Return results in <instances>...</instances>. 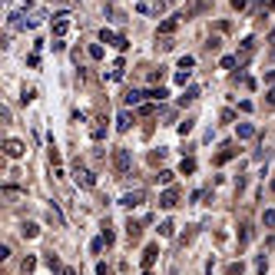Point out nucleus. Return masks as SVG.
<instances>
[{
	"label": "nucleus",
	"instance_id": "obj_1",
	"mask_svg": "<svg viewBox=\"0 0 275 275\" xmlns=\"http://www.w3.org/2000/svg\"><path fill=\"white\" fill-rule=\"evenodd\" d=\"M113 169L120 176H126L129 169H133V153L129 149H113Z\"/></svg>",
	"mask_w": 275,
	"mask_h": 275
},
{
	"label": "nucleus",
	"instance_id": "obj_2",
	"mask_svg": "<svg viewBox=\"0 0 275 275\" xmlns=\"http://www.w3.org/2000/svg\"><path fill=\"white\" fill-rule=\"evenodd\" d=\"M3 153H7L10 159H20V156L27 153V143H20V139H14V136H10V139H3Z\"/></svg>",
	"mask_w": 275,
	"mask_h": 275
},
{
	"label": "nucleus",
	"instance_id": "obj_3",
	"mask_svg": "<svg viewBox=\"0 0 275 275\" xmlns=\"http://www.w3.org/2000/svg\"><path fill=\"white\" fill-rule=\"evenodd\" d=\"M73 179H76V186H80V189H93V186H96L93 172H90V169H83V166H76V169H73Z\"/></svg>",
	"mask_w": 275,
	"mask_h": 275
},
{
	"label": "nucleus",
	"instance_id": "obj_4",
	"mask_svg": "<svg viewBox=\"0 0 275 275\" xmlns=\"http://www.w3.org/2000/svg\"><path fill=\"white\" fill-rule=\"evenodd\" d=\"M159 206H163V209H176V206H179V189H176V186L163 189V196H159Z\"/></svg>",
	"mask_w": 275,
	"mask_h": 275
},
{
	"label": "nucleus",
	"instance_id": "obj_5",
	"mask_svg": "<svg viewBox=\"0 0 275 275\" xmlns=\"http://www.w3.org/2000/svg\"><path fill=\"white\" fill-rule=\"evenodd\" d=\"M143 202H146V192L136 189V192H126V196L120 199V206H123V209H136V206H143Z\"/></svg>",
	"mask_w": 275,
	"mask_h": 275
},
{
	"label": "nucleus",
	"instance_id": "obj_6",
	"mask_svg": "<svg viewBox=\"0 0 275 275\" xmlns=\"http://www.w3.org/2000/svg\"><path fill=\"white\" fill-rule=\"evenodd\" d=\"M236 153H239V149H236V143H225V146H222L219 153L212 156V166H225L229 159H232V156H236Z\"/></svg>",
	"mask_w": 275,
	"mask_h": 275
},
{
	"label": "nucleus",
	"instance_id": "obj_7",
	"mask_svg": "<svg viewBox=\"0 0 275 275\" xmlns=\"http://www.w3.org/2000/svg\"><path fill=\"white\" fill-rule=\"evenodd\" d=\"M176 27H179V17H169L159 23V37H172L176 34Z\"/></svg>",
	"mask_w": 275,
	"mask_h": 275
},
{
	"label": "nucleus",
	"instance_id": "obj_8",
	"mask_svg": "<svg viewBox=\"0 0 275 275\" xmlns=\"http://www.w3.org/2000/svg\"><path fill=\"white\" fill-rule=\"evenodd\" d=\"M67 30H70V20H67V14H60V17L53 20V37L60 40L63 34H67Z\"/></svg>",
	"mask_w": 275,
	"mask_h": 275
},
{
	"label": "nucleus",
	"instance_id": "obj_9",
	"mask_svg": "<svg viewBox=\"0 0 275 275\" xmlns=\"http://www.w3.org/2000/svg\"><path fill=\"white\" fill-rule=\"evenodd\" d=\"M156 256H159V245H146V252H143V269H153V265H156Z\"/></svg>",
	"mask_w": 275,
	"mask_h": 275
},
{
	"label": "nucleus",
	"instance_id": "obj_10",
	"mask_svg": "<svg viewBox=\"0 0 275 275\" xmlns=\"http://www.w3.org/2000/svg\"><path fill=\"white\" fill-rule=\"evenodd\" d=\"M129 126H133V113H129V110H123L120 116H116V129H120V133H126Z\"/></svg>",
	"mask_w": 275,
	"mask_h": 275
},
{
	"label": "nucleus",
	"instance_id": "obj_11",
	"mask_svg": "<svg viewBox=\"0 0 275 275\" xmlns=\"http://www.w3.org/2000/svg\"><path fill=\"white\" fill-rule=\"evenodd\" d=\"M143 100H146V93L143 90H129L126 93V106H143Z\"/></svg>",
	"mask_w": 275,
	"mask_h": 275
},
{
	"label": "nucleus",
	"instance_id": "obj_12",
	"mask_svg": "<svg viewBox=\"0 0 275 275\" xmlns=\"http://www.w3.org/2000/svg\"><path fill=\"white\" fill-rule=\"evenodd\" d=\"M126 236H129V242H139V239H143V225L129 219V225H126Z\"/></svg>",
	"mask_w": 275,
	"mask_h": 275
},
{
	"label": "nucleus",
	"instance_id": "obj_13",
	"mask_svg": "<svg viewBox=\"0 0 275 275\" xmlns=\"http://www.w3.org/2000/svg\"><path fill=\"white\" fill-rule=\"evenodd\" d=\"M192 172H196V159H192V156H186L183 163H179V176H192Z\"/></svg>",
	"mask_w": 275,
	"mask_h": 275
},
{
	"label": "nucleus",
	"instance_id": "obj_14",
	"mask_svg": "<svg viewBox=\"0 0 275 275\" xmlns=\"http://www.w3.org/2000/svg\"><path fill=\"white\" fill-rule=\"evenodd\" d=\"M239 139H252V136H256V126H252V123H239Z\"/></svg>",
	"mask_w": 275,
	"mask_h": 275
},
{
	"label": "nucleus",
	"instance_id": "obj_15",
	"mask_svg": "<svg viewBox=\"0 0 275 275\" xmlns=\"http://www.w3.org/2000/svg\"><path fill=\"white\" fill-rule=\"evenodd\" d=\"M20 232H23V239H37V236H40V225H34V222H23V225H20Z\"/></svg>",
	"mask_w": 275,
	"mask_h": 275
},
{
	"label": "nucleus",
	"instance_id": "obj_16",
	"mask_svg": "<svg viewBox=\"0 0 275 275\" xmlns=\"http://www.w3.org/2000/svg\"><path fill=\"white\" fill-rule=\"evenodd\" d=\"M196 100H199V86H189V90L179 96V103H183V106H186V103H196Z\"/></svg>",
	"mask_w": 275,
	"mask_h": 275
},
{
	"label": "nucleus",
	"instance_id": "obj_17",
	"mask_svg": "<svg viewBox=\"0 0 275 275\" xmlns=\"http://www.w3.org/2000/svg\"><path fill=\"white\" fill-rule=\"evenodd\" d=\"M172 179H176V172H169V169H159V176H156V183H163L166 189L172 186Z\"/></svg>",
	"mask_w": 275,
	"mask_h": 275
},
{
	"label": "nucleus",
	"instance_id": "obj_18",
	"mask_svg": "<svg viewBox=\"0 0 275 275\" xmlns=\"http://www.w3.org/2000/svg\"><path fill=\"white\" fill-rule=\"evenodd\" d=\"M146 96H149V100H153V103H163V100H166V96H169V93H166L163 86H156V90H146Z\"/></svg>",
	"mask_w": 275,
	"mask_h": 275
},
{
	"label": "nucleus",
	"instance_id": "obj_19",
	"mask_svg": "<svg viewBox=\"0 0 275 275\" xmlns=\"http://www.w3.org/2000/svg\"><path fill=\"white\" fill-rule=\"evenodd\" d=\"M156 47H159V50H172V47H176V40H172V37H156Z\"/></svg>",
	"mask_w": 275,
	"mask_h": 275
},
{
	"label": "nucleus",
	"instance_id": "obj_20",
	"mask_svg": "<svg viewBox=\"0 0 275 275\" xmlns=\"http://www.w3.org/2000/svg\"><path fill=\"white\" fill-rule=\"evenodd\" d=\"M192 126H196V120H192V116H189V120H186V123H179V136H189V133H192Z\"/></svg>",
	"mask_w": 275,
	"mask_h": 275
},
{
	"label": "nucleus",
	"instance_id": "obj_21",
	"mask_svg": "<svg viewBox=\"0 0 275 275\" xmlns=\"http://www.w3.org/2000/svg\"><path fill=\"white\" fill-rule=\"evenodd\" d=\"M262 225H265V229L275 225V209H265V212H262Z\"/></svg>",
	"mask_w": 275,
	"mask_h": 275
},
{
	"label": "nucleus",
	"instance_id": "obj_22",
	"mask_svg": "<svg viewBox=\"0 0 275 275\" xmlns=\"http://www.w3.org/2000/svg\"><path fill=\"white\" fill-rule=\"evenodd\" d=\"M20 269H23V275H30V272H34V269H37V258H34V256H27V258H23V265H20Z\"/></svg>",
	"mask_w": 275,
	"mask_h": 275
},
{
	"label": "nucleus",
	"instance_id": "obj_23",
	"mask_svg": "<svg viewBox=\"0 0 275 275\" xmlns=\"http://www.w3.org/2000/svg\"><path fill=\"white\" fill-rule=\"evenodd\" d=\"M172 232H176V225H172V222H159V236H163V239H169Z\"/></svg>",
	"mask_w": 275,
	"mask_h": 275
},
{
	"label": "nucleus",
	"instance_id": "obj_24",
	"mask_svg": "<svg viewBox=\"0 0 275 275\" xmlns=\"http://www.w3.org/2000/svg\"><path fill=\"white\" fill-rule=\"evenodd\" d=\"M163 76H166V70L159 67V70H149V76H146V80H149V83H163Z\"/></svg>",
	"mask_w": 275,
	"mask_h": 275
},
{
	"label": "nucleus",
	"instance_id": "obj_25",
	"mask_svg": "<svg viewBox=\"0 0 275 275\" xmlns=\"http://www.w3.org/2000/svg\"><path fill=\"white\" fill-rule=\"evenodd\" d=\"M192 67H196V60H192V56L186 53L183 60H179V70H189V73H192Z\"/></svg>",
	"mask_w": 275,
	"mask_h": 275
},
{
	"label": "nucleus",
	"instance_id": "obj_26",
	"mask_svg": "<svg viewBox=\"0 0 275 275\" xmlns=\"http://www.w3.org/2000/svg\"><path fill=\"white\" fill-rule=\"evenodd\" d=\"M163 159H166V149H163V146L156 149V153H149V163H153V166H156V163H163Z\"/></svg>",
	"mask_w": 275,
	"mask_h": 275
},
{
	"label": "nucleus",
	"instance_id": "obj_27",
	"mask_svg": "<svg viewBox=\"0 0 275 275\" xmlns=\"http://www.w3.org/2000/svg\"><path fill=\"white\" fill-rule=\"evenodd\" d=\"M100 239H103L106 245H113V242H116V236H113V229H110V225H103V236H100Z\"/></svg>",
	"mask_w": 275,
	"mask_h": 275
},
{
	"label": "nucleus",
	"instance_id": "obj_28",
	"mask_svg": "<svg viewBox=\"0 0 275 275\" xmlns=\"http://www.w3.org/2000/svg\"><path fill=\"white\" fill-rule=\"evenodd\" d=\"M103 136H106V126H103V123H96V126H93V139H96V143H100V139H103Z\"/></svg>",
	"mask_w": 275,
	"mask_h": 275
},
{
	"label": "nucleus",
	"instance_id": "obj_29",
	"mask_svg": "<svg viewBox=\"0 0 275 275\" xmlns=\"http://www.w3.org/2000/svg\"><path fill=\"white\" fill-rule=\"evenodd\" d=\"M219 47H222V40H219V37H209V43H206V50H212V53H219Z\"/></svg>",
	"mask_w": 275,
	"mask_h": 275
},
{
	"label": "nucleus",
	"instance_id": "obj_30",
	"mask_svg": "<svg viewBox=\"0 0 275 275\" xmlns=\"http://www.w3.org/2000/svg\"><path fill=\"white\" fill-rule=\"evenodd\" d=\"M265 269H269V262H265V256H258V258H256V272L265 275Z\"/></svg>",
	"mask_w": 275,
	"mask_h": 275
},
{
	"label": "nucleus",
	"instance_id": "obj_31",
	"mask_svg": "<svg viewBox=\"0 0 275 275\" xmlns=\"http://www.w3.org/2000/svg\"><path fill=\"white\" fill-rule=\"evenodd\" d=\"M100 40H103V43H116L120 37H113V30H100Z\"/></svg>",
	"mask_w": 275,
	"mask_h": 275
},
{
	"label": "nucleus",
	"instance_id": "obj_32",
	"mask_svg": "<svg viewBox=\"0 0 275 275\" xmlns=\"http://www.w3.org/2000/svg\"><path fill=\"white\" fill-rule=\"evenodd\" d=\"M189 76H192L189 70H179V73H176V83H179V86H186V83H189Z\"/></svg>",
	"mask_w": 275,
	"mask_h": 275
},
{
	"label": "nucleus",
	"instance_id": "obj_33",
	"mask_svg": "<svg viewBox=\"0 0 275 275\" xmlns=\"http://www.w3.org/2000/svg\"><path fill=\"white\" fill-rule=\"evenodd\" d=\"M202 10H209V0H196L192 3V14H202Z\"/></svg>",
	"mask_w": 275,
	"mask_h": 275
},
{
	"label": "nucleus",
	"instance_id": "obj_34",
	"mask_svg": "<svg viewBox=\"0 0 275 275\" xmlns=\"http://www.w3.org/2000/svg\"><path fill=\"white\" fill-rule=\"evenodd\" d=\"M249 239H252V229H249V225H242V232H239V242H242V245H245V242H249Z\"/></svg>",
	"mask_w": 275,
	"mask_h": 275
},
{
	"label": "nucleus",
	"instance_id": "obj_35",
	"mask_svg": "<svg viewBox=\"0 0 275 275\" xmlns=\"http://www.w3.org/2000/svg\"><path fill=\"white\" fill-rule=\"evenodd\" d=\"M90 56H93V60H103V47H100V43H93V47H90Z\"/></svg>",
	"mask_w": 275,
	"mask_h": 275
},
{
	"label": "nucleus",
	"instance_id": "obj_36",
	"mask_svg": "<svg viewBox=\"0 0 275 275\" xmlns=\"http://www.w3.org/2000/svg\"><path fill=\"white\" fill-rule=\"evenodd\" d=\"M47 262H50V269H53V272H63V265H60V258H56V256H47Z\"/></svg>",
	"mask_w": 275,
	"mask_h": 275
},
{
	"label": "nucleus",
	"instance_id": "obj_37",
	"mask_svg": "<svg viewBox=\"0 0 275 275\" xmlns=\"http://www.w3.org/2000/svg\"><path fill=\"white\" fill-rule=\"evenodd\" d=\"M236 63H239L236 56H222V70H232V67H236Z\"/></svg>",
	"mask_w": 275,
	"mask_h": 275
},
{
	"label": "nucleus",
	"instance_id": "obj_38",
	"mask_svg": "<svg viewBox=\"0 0 275 275\" xmlns=\"http://www.w3.org/2000/svg\"><path fill=\"white\" fill-rule=\"evenodd\" d=\"M153 113H156L153 103H143V106H139V116H153Z\"/></svg>",
	"mask_w": 275,
	"mask_h": 275
},
{
	"label": "nucleus",
	"instance_id": "obj_39",
	"mask_svg": "<svg viewBox=\"0 0 275 275\" xmlns=\"http://www.w3.org/2000/svg\"><path fill=\"white\" fill-rule=\"evenodd\" d=\"M103 245H106L103 239H93V242H90V252H103Z\"/></svg>",
	"mask_w": 275,
	"mask_h": 275
},
{
	"label": "nucleus",
	"instance_id": "obj_40",
	"mask_svg": "<svg viewBox=\"0 0 275 275\" xmlns=\"http://www.w3.org/2000/svg\"><path fill=\"white\" fill-rule=\"evenodd\" d=\"M96 275H113V269L106 265V262H100V265H96Z\"/></svg>",
	"mask_w": 275,
	"mask_h": 275
},
{
	"label": "nucleus",
	"instance_id": "obj_41",
	"mask_svg": "<svg viewBox=\"0 0 275 275\" xmlns=\"http://www.w3.org/2000/svg\"><path fill=\"white\" fill-rule=\"evenodd\" d=\"M225 272H229V275H242V262H232V265H229Z\"/></svg>",
	"mask_w": 275,
	"mask_h": 275
},
{
	"label": "nucleus",
	"instance_id": "obj_42",
	"mask_svg": "<svg viewBox=\"0 0 275 275\" xmlns=\"http://www.w3.org/2000/svg\"><path fill=\"white\" fill-rule=\"evenodd\" d=\"M34 96H37V90H23V96H20V100H23V103H34Z\"/></svg>",
	"mask_w": 275,
	"mask_h": 275
},
{
	"label": "nucleus",
	"instance_id": "obj_43",
	"mask_svg": "<svg viewBox=\"0 0 275 275\" xmlns=\"http://www.w3.org/2000/svg\"><path fill=\"white\" fill-rule=\"evenodd\" d=\"M249 7V0H232V10H245Z\"/></svg>",
	"mask_w": 275,
	"mask_h": 275
},
{
	"label": "nucleus",
	"instance_id": "obj_44",
	"mask_svg": "<svg viewBox=\"0 0 275 275\" xmlns=\"http://www.w3.org/2000/svg\"><path fill=\"white\" fill-rule=\"evenodd\" d=\"M265 103H269V106H275V86L269 93H265Z\"/></svg>",
	"mask_w": 275,
	"mask_h": 275
},
{
	"label": "nucleus",
	"instance_id": "obj_45",
	"mask_svg": "<svg viewBox=\"0 0 275 275\" xmlns=\"http://www.w3.org/2000/svg\"><path fill=\"white\" fill-rule=\"evenodd\" d=\"M169 3H172V0H156V14H159V10H166Z\"/></svg>",
	"mask_w": 275,
	"mask_h": 275
},
{
	"label": "nucleus",
	"instance_id": "obj_46",
	"mask_svg": "<svg viewBox=\"0 0 275 275\" xmlns=\"http://www.w3.org/2000/svg\"><path fill=\"white\" fill-rule=\"evenodd\" d=\"M60 275H76V272L70 269V265H63V272H60Z\"/></svg>",
	"mask_w": 275,
	"mask_h": 275
},
{
	"label": "nucleus",
	"instance_id": "obj_47",
	"mask_svg": "<svg viewBox=\"0 0 275 275\" xmlns=\"http://www.w3.org/2000/svg\"><path fill=\"white\" fill-rule=\"evenodd\" d=\"M265 83H275V70L272 73H265Z\"/></svg>",
	"mask_w": 275,
	"mask_h": 275
},
{
	"label": "nucleus",
	"instance_id": "obj_48",
	"mask_svg": "<svg viewBox=\"0 0 275 275\" xmlns=\"http://www.w3.org/2000/svg\"><path fill=\"white\" fill-rule=\"evenodd\" d=\"M269 43H272V50H275V30H272V34H269Z\"/></svg>",
	"mask_w": 275,
	"mask_h": 275
},
{
	"label": "nucleus",
	"instance_id": "obj_49",
	"mask_svg": "<svg viewBox=\"0 0 275 275\" xmlns=\"http://www.w3.org/2000/svg\"><path fill=\"white\" fill-rule=\"evenodd\" d=\"M265 7H269V10H275V0H265Z\"/></svg>",
	"mask_w": 275,
	"mask_h": 275
},
{
	"label": "nucleus",
	"instance_id": "obj_50",
	"mask_svg": "<svg viewBox=\"0 0 275 275\" xmlns=\"http://www.w3.org/2000/svg\"><path fill=\"white\" fill-rule=\"evenodd\" d=\"M269 189H272V196H275V179H272V183H269Z\"/></svg>",
	"mask_w": 275,
	"mask_h": 275
}]
</instances>
